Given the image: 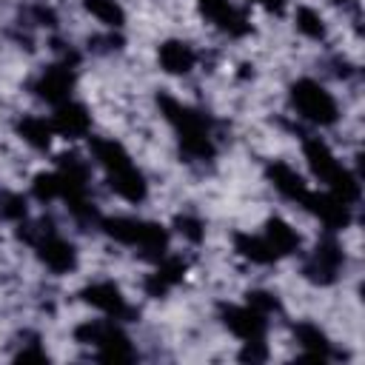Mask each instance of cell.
<instances>
[{
  "instance_id": "cell-1",
  "label": "cell",
  "mask_w": 365,
  "mask_h": 365,
  "mask_svg": "<svg viewBox=\"0 0 365 365\" xmlns=\"http://www.w3.org/2000/svg\"><path fill=\"white\" fill-rule=\"evenodd\" d=\"M157 106L163 108L165 120L171 123V128L177 131L180 140V151L188 160H211L214 157V140H211V125L208 117L168 94H157Z\"/></svg>"
},
{
  "instance_id": "cell-2",
  "label": "cell",
  "mask_w": 365,
  "mask_h": 365,
  "mask_svg": "<svg viewBox=\"0 0 365 365\" xmlns=\"http://www.w3.org/2000/svg\"><path fill=\"white\" fill-rule=\"evenodd\" d=\"M302 151H305V160H308L314 177L322 180L331 188L334 197H339L348 205H354L359 200V182H356V177L334 157V151L319 137H305Z\"/></svg>"
},
{
  "instance_id": "cell-3",
  "label": "cell",
  "mask_w": 365,
  "mask_h": 365,
  "mask_svg": "<svg viewBox=\"0 0 365 365\" xmlns=\"http://www.w3.org/2000/svg\"><path fill=\"white\" fill-rule=\"evenodd\" d=\"M100 225L111 240L140 248L145 257L160 259L168 251V231L160 222L134 220V217H106V220H100Z\"/></svg>"
},
{
  "instance_id": "cell-4",
  "label": "cell",
  "mask_w": 365,
  "mask_h": 365,
  "mask_svg": "<svg viewBox=\"0 0 365 365\" xmlns=\"http://www.w3.org/2000/svg\"><path fill=\"white\" fill-rule=\"evenodd\" d=\"M74 339L83 345H94L100 362H131L137 356L131 348V339L114 322H97V319L91 322L88 319L74 328Z\"/></svg>"
},
{
  "instance_id": "cell-5",
  "label": "cell",
  "mask_w": 365,
  "mask_h": 365,
  "mask_svg": "<svg viewBox=\"0 0 365 365\" xmlns=\"http://www.w3.org/2000/svg\"><path fill=\"white\" fill-rule=\"evenodd\" d=\"M291 106L297 108L299 117H305L314 125H334L339 117L334 94L311 77H299L291 86Z\"/></svg>"
},
{
  "instance_id": "cell-6",
  "label": "cell",
  "mask_w": 365,
  "mask_h": 365,
  "mask_svg": "<svg viewBox=\"0 0 365 365\" xmlns=\"http://www.w3.org/2000/svg\"><path fill=\"white\" fill-rule=\"evenodd\" d=\"M20 237L29 240L37 248V257H40V262L48 271H54V274L74 271V265H77V248L68 240H63L48 222H40L37 231H20Z\"/></svg>"
},
{
  "instance_id": "cell-7",
  "label": "cell",
  "mask_w": 365,
  "mask_h": 365,
  "mask_svg": "<svg viewBox=\"0 0 365 365\" xmlns=\"http://www.w3.org/2000/svg\"><path fill=\"white\" fill-rule=\"evenodd\" d=\"M345 265V254L334 237H325L317 242V248L302 262V277L314 285H331Z\"/></svg>"
},
{
  "instance_id": "cell-8",
  "label": "cell",
  "mask_w": 365,
  "mask_h": 365,
  "mask_svg": "<svg viewBox=\"0 0 365 365\" xmlns=\"http://www.w3.org/2000/svg\"><path fill=\"white\" fill-rule=\"evenodd\" d=\"M220 319L222 325L240 336L242 342H254V339H265V331H268V322L259 311H254L251 305H228V302H220Z\"/></svg>"
},
{
  "instance_id": "cell-9",
  "label": "cell",
  "mask_w": 365,
  "mask_h": 365,
  "mask_svg": "<svg viewBox=\"0 0 365 365\" xmlns=\"http://www.w3.org/2000/svg\"><path fill=\"white\" fill-rule=\"evenodd\" d=\"M34 94L51 106H60L71 97L74 88V66L71 63H54L34 80Z\"/></svg>"
},
{
  "instance_id": "cell-10",
  "label": "cell",
  "mask_w": 365,
  "mask_h": 365,
  "mask_svg": "<svg viewBox=\"0 0 365 365\" xmlns=\"http://www.w3.org/2000/svg\"><path fill=\"white\" fill-rule=\"evenodd\" d=\"M299 205H302L305 211H311L314 217H319L322 225L331 228V231H339V228H348V225H351V205L342 202L339 197H334L331 191H328V194L308 191Z\"/></svg>"
},
{
  "instance_id": "cell-11",
  "label": "cell",
  "mask_w": 365,
  "mask_h": 365,
  "mask_svg": "<svg viewBox=\"0 0 365 365\" xmlns=\"http://www.w3.org/2000/svg\"><path fill=\"white\" fill-rule=\"evenodd\" d=\"M197 6H200L205 20H211L220 31H225L231 37H242V34L251 31V23H248L245 11L231 6L228 0H197Z\"/></svg>"
},
{
  "instance_id": "cell-12",
  "label": "cell",
  "mask_w": 365,
  "mask_h": 365,
  "mask_svg": "<svg viewBox=\"0 0 365 365\" xmlns=\"http://www.w3.org/2000/svg\"><path fill=\"white\" fill-rule=\"evenodd\" d=\"M80 297H83V302H88L91 308H97V311H103V314H108L111 319H123V317H128L131 311H128V302H125V297H123V291L114 285V282H91V285H86L83 291H80Z\"/></svg>"
},
{
  "instance_id": "cell-13",
  "label": "cell",
  "mask_w": 365,
  "mask_h": 365,
  "mask_svg": "<svg viewBox=\"0 0 365 365\" xmlns=\"http://www.w3.org/2000/svg\"><path fill=\"white\" fill-rule=\"evenodd\" d=\"M51 128H54L60 137H66V140L86 137L88 128H91V114H88L86 106L66 100V103L57 106V111H54V117H51Z\"/></svg>"
},
{
  "instance_id": "cell-14",
  "label": "cell",
  "mask_w": 365,
  "mask_h": 365,
  "mask_svg": "<svg viewBox=\"0 0 365 365\" xmlns=\"http://www.w3.org/2000/svg\"><path fill=\"white\" fill-rule=\"evenodd\" d=\"M106 180H108V188L117 197H123L125 202H143L145 194H148V182H145L143 171L134 163H128L123 168H114V171H106Z\"/></svg>"
},
{
  "instance_id": "cell-15",
  "label": "cell",
  "mask_w": 365,
  "mask_h": 365,
  "mask_svg": "<svg viewBox=\"0 0 365 365\" xmlns=\"http://www.w3.org/2000/svg\"><path fill=\"white\" fill-rule=\"evenodd\" d=\"M160 68L168 74H188L197 66V51L185 40H165L157 48Z\"/></svg>"
},
{
  "instance_id": "cell-16",
  "label": "cell",
  "mask_w": 365,
  "mask_h": 365,
  "mask_svg": "<svg viewBox=\"0 0 365 365\" xmlns=\"http://www.w3.org/2000/svg\"><path fill=\"white\" fill-rule=\"evenodd\" d=\"M182 277H185V259L182 257H165L157 265V271L145 279V294L148 297H165Z\"/></svg>"
},
{
  "instance_id": "cell-17",
  "label": "cell",
  "mask_w": 365,
  "mask_h": 365,
  "mask_svg": "<svg viewBox=\"0 0 365 365\" xmlns=\"http://www.w3.org/2000/svg\"><path fill=\"white\" fill-rule=\"evenodd\" d=\"M268 180H271V185H274L282 197H288V200H294V202H302V197L308 194L305 180H302L291 165H285V163H271V165H268Z\"/></svg>"
},
{
  "instance_id": "cell-18",
  "label": "cell",
  "mask_w": 365,
  "mask_h": 365,
  "mask_svg": "<svg viewBox=\"0 0 365 365\" xmlns=\"http://www.w3.org/2000/svg\"><path fill=\"white\" fill-rule=\"evenodd\" d=\"M262 237L268 240V245L274 248L277 257H288V254L299 251V234L285 220H279V217H271L265 222V234Z\"/></svg>"
},
{
  "instance_id": "cell-19",
  "label": "cell",
  "mask_w": 365,
  "mask_h": 365,
  "mask_svg": "<svg viewBox=\"0 0 365 365\" xmlns=\"http://www.w3.org/2000/svg\"><path fill=\"white\" fill-rule=\"evenodd\" d=\"M294 336H297V342L308 351L305 359H319V362L331 359L334 348H331L328 336H325L317 325H311V322H299V325H294Z\"/></svg>"
},
{
  "instance_id": "cell-20",
  "label": "cell",
  "mask_w": 365,
  "mask_h": 365,
  "mask_svg": "<svg viewBox=\"0 0 365 365\" xmlns=\"http://www.w3.org/2000/svg\"><path fill=\"white\" fill-rule=\"evenodd\" d=\"M88 145H91L94 160H97L106 171H114V168H123V165L131 163V157H128V151L123 148V143H117V140H111V137H91Z\"/></svg>"
},
{
  "instance_id": "cell-21",
  "label": "cell",
  "mask_w": 365,
  "mask_h": 365,
  "mask_svg": "<svg viewBox=\"0 0 365 365\" xmlns=\"http://www.w3.org/2000/svg\"><path fill=\"white\" fill-rule=\"evenodd\" d=\"M234 248L240 257L257 262V265H271L277 262L279 257L274 254V248L268 245L265 237H254V234H234Z\"/></svg>"
},
{
  "instance_id": "cell-22",
  "label": "cell",
  "mask_w": 365,
  "mask_h": 365,
  "mask_svg": "<svg viewBox=\"0 0 365 365\" xmlns=\"http://www.w3.org/2000/svg\"><path fill=\"white\" fill-rule=\"evenodd\" d=\"M17 134H20L31 148L46 151V148L51 145L54 128H51V120H43V117H23V120L17 123Z\"/></svg>"
},
{
  "instance_id": "cell-23",
  "label": "cell",
  "mask_w": 365,
  "mask_h": 365,
  "mask_svg": "<svg viewBox=\"0 0 365 365\" xmlns=\"http://www.w3.org/2000/svg\"><path fill=\"white\" fill-rule=\"evenodd\" d=\"M83 6L88 14H94L108 29H123V23H125V11L117 0H83Z\"/></svg>"
},
{
  "instance_id": "cell-24",
  "label": "cell",
  "mask_w": 365,
  "mask_h": 365,
  "mask_svg": "<svg viewBox=\"0 0 365 365\" xmlns=\"http://www.w3.org/2000/svg\"><path fill=\"white\" fill-rule=\"evenodd\" d=\"M294 20H297V29H299L305 37H311V40H325V23H322L319 11H314L311 6H299L297 14H294Z\"/></svg>"
},
{
  "instance_id": "cell-25",
  "label": "cell",
  "mask_w": 365,
  "mask_h": 365,
  "mask_svg": "<svg viewBox=\"0 0 365 365\" xmlns=\"http://www.w3.org/2000/svg\"><path fill=\"white\" fill-rule=\"evenodd\" d=\"M31 194L40 200V202H51L60 197V174L57 171H40L31 182Z\"/></svg>"
},
{
  "instance_id": "cell-26",
  "label": "cell",
  "mask_w": 365,
  "mask_h": 365,
  "mask_svg": "<svg viewBox=\"0 0 365 365\" xmlns=\"http://www.w3.org/2000/svg\"><path fill=\"white\" fill-rule=\"evenodd\" d=\"M0 217H6L11 222H23L26 220V200L14 191H3L0 194Z\"/></svg>"
},
{
  "instance_id": "cell-27",
  "label": "cell",
  "mask_w": 365,
  "mask_h": 365,
  "mask_svg": "<svg viewBox=\"0 0 365 365\" xmlns=\"http://www.w3.org/2000/svg\"><path fill=\"white\" fill-rule=\"evenodd\" d=\"M174 225H177V231H180L185 240H191V242H202V237H205L202 220H197V217H191V214H180V217L174 220Z\"/></svg>"
},
{
  "instance_id": "cell-28",
  "label": "cell",
  "mask_w": 365,
  "mask_h": 365,
  "mask_svg": "<svg viewBox=\"0 0 365 365\" xmlns=\"http://www.w3.org/2000/svg\"><path fill=\"white\" fill-rule=\"evenodd\" d=\"M245 297H248V305H251L254 311H259L262 317H268V314H277V311H279V299H277L271 291H259V288H257V291H248Z\"/></svg>"
},
{
  "instance_id": "cell-29",
  "label": "cell",
  "mask_w": 365,
  "mask_h": 365,
  "mask_svg": "<svg viewBox=\"0 0 365 365\" xmlns=\"http://www.w3.org/2000/svg\"><path fill=\"white\" fill-rule=\"evenodd\" d=\"M265 356H268V351H265V339L245 342V348H242V354H240L242 362H262Z\"/></svg>"
},
{
  "instance_id": "cell-30",
  "label": "cell",
  "mask_w": 365,
  "mask_h": 365,
  "mask_svg": "<svg viewBox=\"0 0 365 365\" xmlns=\"http://www.w3.org/2000/svg\"><path fill=\"white\" fill-rule=\"evenodd\" d=\"M48 356H46V351H40V348H29V351H20L17 354V362H46Z\"/></svg>"
},
{
  "instance_id": "cell-31",
  "label": "cell",
  "mask_w": 365,
  "mask_h": 365,
  "mask_svg": "<svg viewBox=\"0 0 365 365\" xmlns=\"http://www.w3.org/2000/svg\"><path fill=\"white\" fill-rule=\"evenodd\" d=\"M34 14H37V20H40L43 26H54V23H57L54 11H51V9H46V6H37V9H34Z\"/></svg>"
},
{
  "instance_id": "cell-32",
  "label": "cell",
  "mask_w": 365,
  "mask_h": 365,
  "mask_svg": "<svg viewBox=\"0 0 365 365\" xmlns=\"http://www.w3.org/2000/svg\"><path fill=\"white\" fill-rule=\"evenodd\" d=\"M262 9H268V11H274V14H279L282 9H285V0H257Z\"/></svg>"
},
{
  "instance_id": "cell-33",
  "label": "cell",
  "mask_w": 365,
  "mask_h": 365,
  "mask_svg": "<svg viewBox=\"0 0 365 365\" xmlns=\"http://www.w3.org/2000/svg\"><path fill=\"white\" fill-rule=\"evenodd\" d=\"M334 3H342L345 6V3H354V0H334Z\"/></svg>"
}]
</instances>
